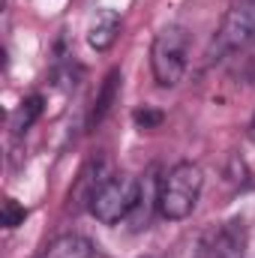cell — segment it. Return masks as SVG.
I'll list each match as a JSON object with an SVG mask.
<instances>
[{
    "instance_id": "6",
    "label": "cell",
    "mask_w": 255,
    "mask_h": 258,
    "mask_svg": "<svg viewBox=\"0 0 255 258\" xmlns=\"http://www.w3.org/2000/svg\"><path fill=\"white\" fill-rule=\"evenodd\" d=\"M117 90H120V69H111V72L105 75V81H102L96 99H93V108H90V114H87V129H96L105 117H108V111H111V105H114V99H117Z\"/></svg>"
},
{
    "instance_id": "11",
    "label": "cell",
    "mask_w": 255,
    "mask_h": 258,
    "mask_svg": "<svg viewBox=\"0 0 255 258\" xmlns=\"http://www.w3.org/2000/svg\"><path fill=\"white\" fill-rule=\"evenodd\" d=\"M132 120H135L138 129H159L162 120H165V114H162L159 108H153V105H144V108H135Z\"/></svg>"
},
{
    "instance_id": "5",
    "label": "cell",
    "mask_w": 255,
    "mask_h": 258,
    "mask_svg": "<svg viewBox=\"0 0 255 258\" xmlns=\"http://www.w3.org/2000/svg\"><path fill=\"white\" fill-rule=\"evenodd\" d=\"M120 36V15L114 9H96V15L90 18L87 27V42L96 51H108Z\"/></svg>"
},
{
    "instance_id": "14",
    "label": "cell",
    "mask_w": 255,
    "mask_h": 258,
    "mask_svg": "<svg viewBox=\"0 0 255 258\" xmlns=\"http://www.w3.org/2000/svg\"><path fill=\"white\" fill-rule=\"evenodd\" d=\"M249 3H255V0H249Z\"/></svg>"
},
{
    "instance_id": "1",
    "label": "cell",
    "mask_w": 255,
    "mask_h": 258,
    "mask_svg": "<svg viewBox=\"0 0 255 258\" xmlns=\"http://www.w3.org/2000/svg\"><path fill=\"white\" fill-rule=\"evenodd\" d=\"M204 189V174L192 162H177L156 183V207L165 219H186Z\"/></svg>"
},
{
    "instance_id": "8",
    "label": "cell",
    "mask_w": 255,
    "mask_h": 258,
    "mask_svg": "<svg viewBox=\"0 0 255 258\" xmlns=\"http://www.w3.org/2000/svg\"><path fill=\"white\" fill-rule=\"evenodd\" d=\"M42 258H93V243L84 237V234H60L54 237L45 249H42Z\"/></svg>"
},
{
    "instance_id": "10",
    "label": "cell",
    "mask_w": 255,
    "mask_h": 258,
    "mask_svg": "<svg viewBox=\"0 0 255 258\" xmlns=\"http://www.w3.org/2000/svg\"><path fill=\"white\" fill-rule=\"evenodd\" d=\"M240 222H228V228H222L210 246V258H243V228H237Z\"/></svg>"
},
{
    "instance_id": "2",
    "label": "cell",
    "mask_w": 255,
    "mask_h": 258,
    "mask_svg": "<svg viewBox=\"0 0 255 258\" xmlns=\"http://www.w3.org/2000/svg\"><path fill=\"white\" fill-rule=\"evenodd\" d=\"M150 66L159 87H174L189 66V33L180 24H168L156 33L150 48Z\"/></svg>"
},
{
    "instance_id": "9",
    "label": "cell",
    "mask_w": 255,
    "mask_h": 258,
    "mask_svg": "<svg viewBox=\"0 0 255 258\" xmlns=\"http://www.w3.org/2000/svg\"><path fill=\"white\" fill-rule=\"evenodd\" d=\"M42 111H45V99H42L39 93H33V96L21 99V102H18V108L9 114V129H12V135H24L27 129L42 117Z\"/></svg>"
},
{
    "instance_id": "13",
    "label": "cell",
    "mask_w": 255,
    "mask_h": 258,
    "mask_svg": "<svg viewBox=\"0 0 255 258\" xmlns=\"http://www.w3.org/2000/svg\"><path fill=\"white\" fill-rule=\"evenodd\" d=\"M249 129H252V138H255V117H252V126H249Z\"/></svg>"
},
{
    "instance_id": "12",
    "label": "cell",
    "mask_w": 255,
    "mask_h": 258,
    "mask_svg": "<svg viewBox=\"0 0 255 258\" xmlns=\"http://www.w3.org/2000/svg\"><path fill=\"white\" fill-rule=\"evenodd\" d=\"M24 216H27V210L15 198H6L3 201V228H18L24 222Z\"/></svg>"
},
{
    "instance_id": "3",
    "label": "cell",
    "mask_w": 255,
    "mask_h": 258,
    "mask_svg": "<svg viewBox=\"0 0 255 258\" xmlns=\"http://www.w3.org/2000/svg\"><path fill=\"white\" fill-rule=\"evenodd\" d=\"M138 198H141V180L132 177V174H111L96 195L90 198L87 210L105 222V225H117L120 219H129L132 210L138 207Z\"/></svg>"
},
{
    "instance_id": "4",
    "label": "cell",
    "mask_w": 255,
    "mask_h": 258,
    "mask_svg": "<svg viewBox=\"0 0 255 258\" xmlns=\"http://www.w3.org/2000/svg\"><path fill=\"white\" fill-rule=\"evenodd\" d=\"M219 42L228 51H243V48L255 45V3H249V0L231 3V9L222 21V30H219Z\"/></svg>"
},
{
    "instance_id": "7",
    "label": "cell",
    "mask_w": 255,
    "mask_h": 258,
    "mask_svg": "<svg viewBox=\"0 0 255 258\" xmlns=\"http://www.w3.org/2000/svg\"><path fill=\"white\" fill-rule=\"evenodd\" d=\"M114 171L108 168V159L105 156H96V159H90L87 165H84V171H81V177H78V186H75V198L78 201H87L90 204V198L96 195V189L111 177Z\"/></svg>"
}]
</instances>
